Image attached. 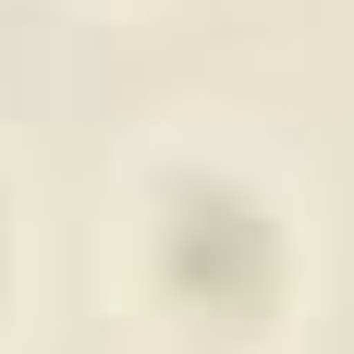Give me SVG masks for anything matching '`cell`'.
<instances>
[{
    "instance_id": "obj_1",
    "label": "cell",
    "mask_w": 354,
    "mask_h": 354,
    "mask_svg": "<svg viewBox=\"0 0 354 354\" xmlns=\"http://www.w3.org/2000/svg\"><path fill=\"white\" fill-rule=\"evenodd\" d=\"M159 281L196 318H257L281 293V220L220 171H171L159 183Z\"/></svg>"
}]
</instances>
